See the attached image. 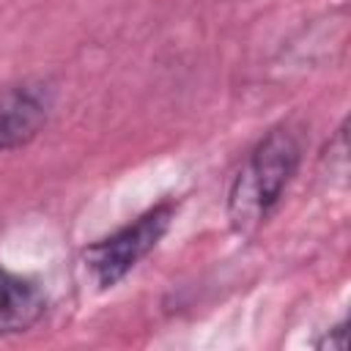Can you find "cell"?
Listing matches in <instances>:
<instances>
[{
    "instance_id": "obj_5",
    "label": "cell",
    "mask_w": 351,
    "mask_h": 351,
    "mask_svg": "<svg viewBox=\"0 0 351 351\" xmlns=\"http://www.w3.org/2000/svg\"><path fill=\"white\" fill-rule=\"evenodd\" d=\"M318 348H346V321H340L337 326H332L324 340H318Z\"/></svg>"
},
{
    "instance_id": "obj_4",
    "label": "cell",
    "mask_w": 351,
    "mask_h": 351,
    "mask_svg": "<svg viewBox=\"0 0 351 351\" xmlns=\"http://www.w3.org/2000/svg\"><path fill=\"white\" fill-rule=\"evenodd\" d=\"M47 313V296L38 282L0 266V335L33 329Z\"/></svg>"
},
{
    "instance_id": "obj_1",
    "label": "cell",
    "mask_w": 351,
    "mask_h": 351,
    "mask_svg": "<svg viewBox=\"0 0 351 351\" xmlns=\"http://www.w3.org/2000/svg\"><path fill=\"white\" fill-rule=\"evenodd\" d=\"M299 162L302 143L288 126L266 132V137L250 151L228 195V217L239 233H250L269 219L296 176Z\"/></svg>"
},
{
    "instance_id": "obj_2",
    "label": "cell",
    "mask_w": 351,
    "mask_h": 351,
    "mask_svg": "<svg viewBox=\"0 0 351 351\" xmlns=\"http://www.w3.org/2000/svg\"><path fill=\"white\" fill-rule=\"evenodd\" d=\"M176 208H178L176 200H162L145 214H140L134 222L118 228L107 239L93 241L85 250V266L90 269L96 285L112 288L115 282H121L167 233Z\"/></svg>"
},
{
    "instance_id": "obj_3",
    "label": "cell",
    "mask_w": 351,
    "mask_h": 351,
    "mask_svg": "<svg viewBox=\"0 0 351 351\" xmlns=\"http://www.w3.org/2000/svg\"><path fill=\"white\" fill-rule=\"evenodd\" d=\"M52 88L44 82H16L0 88V154L27 145L47 123Z\"/></svg>"
}]
</instances>
